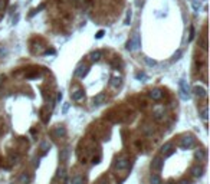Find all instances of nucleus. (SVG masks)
I'll list each match as a JSON object with an SVG mask.
<instances>
[{
	"label": "nucleus",
	"mask_w": 210,
	"mask_h": 184,
	"mask_svg": "<svg viewBox=\"0 0 210 184\" xmlns=\"http://www.w3.org/2000/svg\"><path fill=\"white\" fill-rule=\"evenodd\" d=\"M125 48H127V50H130V52H137V50L141 48V36H140V33H134L133 36L128 39Z\"/></svg>",
	"instance_id": "nucleus-1"
},
{
	"label": "nucleus",
	"mask_w": 210,
	"mask_h": 184,
	"mask_svg": "<svg viewBox=\"0 0 210 184\" xmlns=\"http://www.w3.org/2000/svg\"><path fill=\"white\" fill-rule=\"evenodd\" d=\"M178 94H180V98L184 99V101H187L190 99V95H191V89H190V85H188L187 81H181L178 82Z\"/></svg>",
	"instance_id": "nucleus-2"
},
{
	"label": "nucleus",
	"mask_w": 210,
	"mask_h": 184,
	"mask_svg": "<svg viewBox=\"0 0 210 184\" xmlns=\"http://www.w3.org/2000/svg\"><path fill=\"white\" fill-rule=\"evenodd\" d=\"M194 137L193 135H184L180 140V148L181 150H190V148H193L194 147Z\"/></svg>",
	"instance_id": "nucleus-3"
},
{
	"label": "nucleus",
	"mask_w": 210,
	"mask_h": 184,
	"mask_svg": "<svg viewBox=\"0 0 210 184\" xmlns=\"http://www.w3.org/2000/svg\"><path fill=\"white\" fill-rule=\"evenodd\" d=\"M130 165V158L127 155H121V157H118L114 162V167L117 170H125V168Z\"/></svg>",
	"instance_id": "nucleus-4"
},
{
	"label": "nucleus",
	"mask_w": 210,
	"mask_h": 184,
	"mask_svg": "<svg viewBox=\"0 0 210 184\" xmlns=\"http://www.w3.org/2000/svg\"><path fill=\"white\" fill-rule=\"evenodd\" d=\"M89 68L85 63H81V65H78V68L75 69V72H73V75L76 76V78H85L86 76V73H88Z\"/></svg>",
	"instance_id": "nucleus-5"
},
{
	"label": "nucleus",
	"mask_w": 210,
	"mask_h": 184,
	"mask_svg": "<svg viewBox=\"0 0 210 184\" xmlns=\"http://www.w3.org/2000/svg\"><path fill=\"white\" fill-rule=\"evenodd\" d=\"M92 102H94L95 107H101V105L107 104V94L101 92V94H98V95H95L94 99H92Z\"/></svg>",
	"instance_id": "nucleus-6"
},
{
	"label": "nucleus",
	"mask_w": 210,
	"mask_h": 184,
	"mask_svg": "<svg viewBox=\"0 0 210 184\" xmlns=\"http://www.w3.org/2000/svg\"><path fill=\"white\" fill-rule=\"evenodd\" d=\"M52 135L56 137V138H62V137L66 135V128L63 125H56L53 131H52Z\"/></svg>",
	"instance_id": "nucleus-7"
},
{
	"label": "nucleus",
	"mask_w": 210,
	"mask_h": 184,
	"mask_svg": "<svg viewBox=\"0 0 210 184\" xmlns=\"http://www.w3.org/2000/svg\"><path fill=\"white\" fill-rule=\"evenodd\" d=\"M163 164H164V160L161 157H154L153 158V161H151V170H154V171H160L161 168H163Z\"/></svg>",
	"instance_id": "nucleus-8"
},
{
	"label": "nucleus",
	"mask_w": 210,
	"mask_h": 184,
	"mask_svg": "<svg viewBox=\"0 0 210 184\" xmlns=\"http://www.w3.org/2000/svg\"><path fill=\"white\" fill-rule=\"evenodd\" d=\"M174 151H176V150H174V147H173L171 142H167V144H164V145L161 147V154H163L164 157H170Z\"/></svg>",
	"instance_id": "nucleus-9"
},
{
	"label": "nucleus",
	"mask_w": 210,
	"mask_h": 184,
	"mask_svg": "<svg viewBox=\"0 0 210 184\" xmlns=\"http://www.w3.org/2000/svg\"><path fill=\"white\" fill-rule=\"evenodd\" d=\"M148 95L153 101H161L163 99V91L161 89H151Z\"/></svg>",
	"instance_id": "nucleus-10"
},
{
	"label": "nucleus",
	"mask_w": 210,
	"mask_h": 184,
	"mask_svg": "<svg viewBox=\"0 0 210 184\" xmlns=\"http://www.w3.org/2000/svg\"><path fill=\"white\" fill-rule=\"evenodd\" d=\"M190 173H191V175H193V177L199 179V177H202V175H203L205 170H203V167H202V165H194V167H191Z\"/></svg>",
	"instance_id": "nucleus-11"
},
{
	"label": "nucleus",
	"mask_w": 210,
	"mask_h": 184,
	"mask_svg": "<svg viewBox=\"0 0 210 184\" xmlns=\"http://www.w3.org/2000/svg\"><path fill=\"white\" fill-rule=\"evenodd\" d=\"M83 95H85V92H83V89H75V91L71 94V98L72 101H81V99H83Z\"/></svg>",
	"instance_id": "nucleus-12"
},
{
	"label": "nucleus",
	"mask_w": 210,
	"mask_h": 184,
	"mask_svg": "<svg viewBox=\"0 0 210 184\" xmlns=\"http://www.w3.org/2000/svg\"><path fill=\"white\" fill-rule=\"evenodd\" d=\"M193 92H194V95L199 97V98H206L207 97V91H206L203 87H199V85L193 88Z\"/></svg>",
	"instance_id": "nucleus-13"
},
{
	"label": "nucleus",
	"mask_w": 210,
	"mask_h": 184,
	"mask_svg": "<svg viewBox=\"0 0 210 184\" xmlns=\"http://www.w3.org/2000/svg\"><path fill=\"white\" fill-rule=\"evenodd\" d=\"M56 177L61 180V181H63V183H68V174H66V170L63 167H61L59 170H58V174H56Z\"/></svg>",
	"instance_id": "nucleus-14"
},
{
	"label": "nucleus",
	"mask_w": 210,
	"mask_h": 184,
	"mask_svg": "<svg viewBox=\"0 0 210 184\" xmlns=\"http://www.w3.org/2000/svg\"><path fill=\"white\" fill-rule=\"evenodd\" d=\"M154 118L157 119V121H161V119L164 118V108H163V107H157V108L154 109Z\"/></svg>",
	"instance_id": "nucleus-15"
},
{
	"label": "nucleus",
	"mask_w": 210,
	"mask_h": 184,
	"mask_svg": "<svg viewBox=\"0 0 210 184\" xmlns=\"http://www.w3.org/2000/svg\"><path fill=\"white\" fill-rule=\"evenodd\" d=\"M101 58H102V50H94V52L89 53V59L92 62H98Z\"/></svg>",
	"instance_id": "nucleus-16"
},
{
	"label": "nucleus",
	"mask_w": 210,
	"mask_h": 184,
	"mask_svg": "<svg viewBox=\"0 0 210 184\" xmlns=\"http://www.w3.org/2000/svg\"><path fill=\"white\" fill-rule=\"evenodd\" d=\"M206 155H207V154H206V151L203 148H199V150H196V152H194V157L197 158L199 161H205Z\"/></svg>",
	"instance_id": "nucleus-17"
},
{
	"label": "nucleus",
	"mask_w": 210,
	"mask_h": 184,
	"mask_svg": "<svg viewBox=\"0 0 210 184\" xmlns=\"http://www.w3.org/2000/svg\"><path fill=\"white\" fill-rule=\"evenodd\" d=\"M50 147H52V144H50L49 141H42V142H40V145H39V148H40V150H42V152H43V154H46V152L49 151L50 150Z\"/></svg>",
	"instance_id": "nucleus-18"
},
{
	"label": "nucleus",
	"mask_w": 210,
	"mask_h": 184,
	"mask_svg": "<svg viewBox=\"0 0 210 184\" xmlns=\"http://www.w3.org/2000/svg\"><path fill=\"white\" fill-rule=\"evenodd\" d=\"M19 184H28L29 181H30V177H29V174H26V173H22L20 174V177H19Z\"/></svg>",
	"instance_id": "nucleus-19"
},
{
	"label": "nucleus",
	"mask_w": 210,
	"mask_h": 184,
	"mask_svg": "<svg viewBox=\"0 0 210 184\" xmlns=\"http://www.w3.org/2000/svg\"><path fill=\"white\" fill-rule=\"evenodd\" d=\"M68 155H69V148H63V150H62L61 151V154H59V158H61V161L62 162H65L68 160Z\"/></svg>",
	"instance_id": "nucleus-20"
},
{
	"label": "nucleus",
	"mask_w": 210,
	"mask_h": 184,
	"mask_svg": "<svg viewBox=\"0 0 210 184\" xmlns=\"http://www.w3.org/2000/svg\"><path fill=\"white\" fill-rule=\"evenodd\" d=\"M150 183H151V184H163L158 174H153V175L150 177Z\"/></svg>",
	"instance_id": "nucleus-21"
},
{
	"label": "nucleus",
	"mask_w": 210,
	"mask_h": 184,
	"mask_svg": "<svg viewBox=\"0 0 210 184\" xmlns=\"http://www.w3.org/2000/svg\"><path fill=\"white\" fill-rule=\"evenodd\" d=\"M121 78H112L111 79V87L112 88H118V87H121Z\"/></svg>",
	"instance_id": "nucleus-22"
},
{
	"label": "nucleus",
	"mask_w": 210,
	"mask_h": 184,
	"mask_svg": "<svg viewBox=\"0 0 210 184\" xmlns=\"http://www.w3.org/2000/svg\"><path fill=\"white\" fill-rule=\"evenodd\" d=\"M131 17H133V12L128 10L127 15H125V19H124V25H125V26H130V23H131Z\"/></svg>",
	"instance_id": "nucleus-23"
},
{
	"label": "nucleus",
	"mask_w": 210,
	"mask_h": 184,
	"mask_svg": "<svg viewBox=\"0 0 210 184\" xmlns=\"http://www.w3.org/2000/svg\"><path fill=\"white\" fill-rule=\"evenodd\" d=\"M200 117H202V119L207 121V118H209V109H207V108L202 109V111H200Z\"/></svg>",
	"instance_id": "nucleus-24"
},
{
	"label": "nucleus",
	"mask_w": 210,
	"mask_h": 184,
	"mask_svg": "<svg viewBox=\"0 0 210 184\" xmlns=\"http://www.w3.org/2000/svg\"><path fill=\"white\" fill-rule=\"evenodd\" d=\"M71 184H83V179L81 177V175H75V177L72 179Z\"/></svg>",
	"instance_id": "nucleus-25"
},
{
	"label": "nucleus",
	"mask_w": 210,
	"mask_h": 184,
	"mask_svg": "<svg viewBox=\"0 0 210 184\" xmlns=\"http://www.w3.org/2000/svg\"><path fill=\"white\" fill-rule=\"evenodd\" d=\"M135 78H137L138 81H145V79H148L147 73H144V72H138V73L135 75Z\"/></svg>",
	"instance_id": "nucleus-26"
},
{
	"label": "nucleus",
	"mask_w": 210,
	"mask_h": 184,
	"mask_svg": "<svg viewBox=\"0 0 210 184\" xmlns=\"http://www.w3.org/2000/svg\"><path fill=\"white\" fill-rule=\"evenodd\" d=\"M104 35H105V30H98V32L95 33V38H97V39H102V38H104Z\"/></svg>",
	"instance_id": "nucleus-27"
},
{
	"label": "nucleus",
	"mask_w": 210,
	"mask_h": 184,
	"mask_svg": "<svg viewBox=\"0 0 210 184\" xmlns=\"http://www.w3.org/2000/svg\"><path fill=\"white\" fill-rule=\"evenodd\" d=\"M145 63H147V65H150V66H154L155 63H157V62H155L154 59H150V58H145Z\"/></svg>",
	"instance_id": "nucleus-28"
},
{
	"label": "nucleus",
	"mask_w": 210,
	"mask_h": 184,
	"mask_svg": "<svg viewBox=\"0 0 210 184\" xmlns=\"http://www.w3.org/2000/svg\"><path fill=\"white\" fill-rule=\"evenodd\" d=\"M193 9L196 12H199L200 10V3H197V0H194L193 2Z\"/></svg>",
	"instance_id": "nucleus-29"
},
{
	"label": "nucleus",
	"mask_w": 210,
	"mask_h": 184,
	"mask_svg": "<svg viewBox=\"0 0 210 184\" xmlns=\"http://www.w3.org/2000/svg\"><path fill=\"white\" fill-rule=\"evenodd\" d=\"M181 53H183L181 50H177L176 53H174V56H173V59H174V60H177V59H180V56H181Z\"/></svg>",
	"instance_id": "nucleus-30"
},
{
	"label": "nucleus",
	"mask_w": 210,
	"mask_h": 184,
	"mask_svg": "<svg viewBox=\"0 0 210 184\" xmlns=\"http://www.w3.org/2000/svg\"><path fill=\"white\" fill-rule=\"evenodd\" d=\"M43 7H45V5H40V6H39V7H36V9H35L33 12H32V15H30V16H33V15H36V13H38L39 10H42Z\"/></svg>",
	"instance_id": "nucleus-31"
},
{
	"label": "nucleus",
	"mask_w": 210,
	"mask_h": 184,
	"mask_svg": "<svg viewBox=\"0 0 210 184\" xmlns=\"http://www.w3.org/2000/svg\"><path fill=\"white\" fill-rule=\"evenodd\" d=\"M69 105H71V104H68V102L63 105V108H62V114H66L68 109H69Z\"/></svg>",
	"instance_id": "nucleus-32"
},
{
	"label": "nucleus",
	"mask_w": 210,
	"mask_h": 184,
	"mask_svg": "<svg viewBox=\"0 0 210 184\" xmlns=\"http://www.w3.org/2000/svg\"><path fill=\"white\" fill-rule=\"evenodd\" d=\"M194 38V27H190V38H188V40H193Z\"/></svg>",
	"instance_id": "nucleus-33"
},
{
	"label": "nucleus",
	"mask_w": 210,
	"mask_h": 184,
	"mask_svg": "<svg viewBox=\"0 0 210 184\" xmlns=\"http://www.w3.org/2000/svg\"><path fill=\"white\" fill-rule=\"evenodd\" d=\"M61 101H62V94L59 92V94H58V97H56V104H61Z\"/></svg>",
	"instance_id": "nucleus-34"
},
{
	"label": "nucleus",
	"mask_w": 210,
	"mask_h": 184,
	"mask_svg": "<svg viewBox=\"0 0 210 184\" xmlns=\"http://www.w3.org/2000/svg\"><path fill=\"white\" fill-rule=\"evenodd\" d=\"M17 160H19V155H12V157H10L12 162H17Z\"/></svg>",
	"instance_id": "nucleus-35"
},
{
	"label": "nucleus",
	"mask_w": 210,
	"mask_h": 184,
	"mask_svg": "<svg viewBox=\"0 0 210 184\" xmlns=\"http://www.w3.org/2000/svg\"><path fill=\"white\" fill-rule=\"evenodd\" d=\"M5 5H6V2H5V0H0V12L3 10V7H5Z\"/></svg>",
	"instance_id": "nucleus-36"
},
{
	"label": "nucleus",
	"mask_w": 210,
	"mask_h": 184,
	"mask_svg": "<svg viewBox=\"0 0 210 184\" xmlns=\"http://www.w3.org/2000/svg\"><path fill=\"white\" fill-rule=\"evenodd\" d=\"M202 48L205 49V50L207 49V42H206V40H202Z\"/></svg>",
	"instance_id": "nucleus-37"
},
{
	"label": "nucleus",
	"mask_w": 210,
	"mask_h": 184,
	"mask_svg": "<svg viewBox=\"0 0 210 184\" xmlns=\"http://www.w3.org/2000/svg\"><path fill=\"white\" fill-rule=\"evenodd\" d=\"M73 3H75L76 6H81L83 3V0H73Z\"/></svg>",
	"instance_id": "nucleus-38"
},
{
	"label": "nucleus",
	"mask_w": 210,
	"mask_h": 184,
	"mask_svg": "<svg viewBox=\"0 0 210 184\" xmlns=\"http://www.w3.org/2000/svg\"><path fill=\"white\" fill-rule=\"evenodd\" d=\"M98 184H108V181H107L105 179H102V180H100V181H98Z\"/></svg>",
	"instance_id": "nucleus-39"
},
{
	"label": "nucleus",
	"mask_w": 210,
	"mask_h": 184,
	"mask_svg": "<svg viewBox=\"0 0 210 184\" xmlns=\"http://www.w3.org/2000/svg\"><path fill=\"white\" fill-rule=\"evenodd\" d=\"M178 184H190L187 181V180H180V181H178Z\"/></svg>",
	"instance_id": "nucleus-40"
},
{
	"label": "nucleus",
	"mask_w": 210,
	"mask_h": 184,
	"mask_svg": "<svg viewBox=\"0 0 210 184\" xmlns=\"http://www.w3.org/2000/svg\"><path fill=\"white\" fill-rule=\"evenodd\" d=\"M17 20H19V15H16V17H13V25L17 23Z\"/></svg>",
	"instance_id": "nucleus-41"
},
{
	"label": "nucleus",
	"mask_w": 210,
	"mask_h": 184,
	"mask_svg": "<svg viewBox=\"0 0 210 184\" xmlns=\"http://www.w3.org/2000/svg\"><path fill=\"white\" fill-rule=\"evenodd\" d=\"M164 184H171V183H164Z\"/></svg>",
	"instance_id": "nucleus-42"
},
{
	"label": "nucleus",
	"mask_w": 210,
	"mask_h": 184,
	"mask_svg": "<svg viewBox=\"0 0 210 184\" xmlns=\"http://www.w3.org/2000/svg\"><path fill=\"white\" fill-rule=\"evenodd\" d=\"M191 2H194V0H191Z\"/></svg>",
	"instance_id": "nucleus-43"
}]
</instances>
